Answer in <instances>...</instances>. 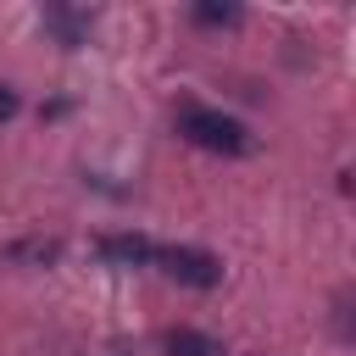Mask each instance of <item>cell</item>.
<instances>
[{"label":"cell","instance_id":"5b68a950","mask_svg":"<svg viewBox=\"0 0 356 356\" xmlns=\"http://www.w3.org/2000/svg\"><path fill=\"white\" fill-rule=\"evenodd\" d=\"M44 28L61 44H83L89 39V11H78V6H44Z\"/></svg>","mask_w":356,"mask_h":356},{"label":"cell","instance_id":"3957f363","mask_svg":"<svg viewBox=\"0 0 356 356\" xmlns=\"http://www.w3.org/2000/svg\"><path fill=\"white\" fill-rule=\"evenodd\" d=\"M100 261H111V267H150L156 261V245L145 239V234H134V228H122V234H100Z\"/></svg>","mask_w":356,"mask_h":356},{"label":"cell","instance_id":"ba28073f","mask_svg":"<svg viewBox=\"0 0 356 356\" xmlns=\"http://www.w3.org/2000/svg\"><path fill=\"white\" fill-rule=\"evenodd\" d=\"M17 111H22V95H17L11 83H0V128H6V122H11Z\"/></svg>","mask_w":356,"mask_h":356},{"label":"cell","instance_id":"6da1fadb","mask_svg":"<svg viewBox=\"0 0 356 356\" xmlns=\"http://www.w3.org/2000/svg\"><path fill=\"white\" fill-rule=\"evenodd\" d=\"M178 134L211 156H250V145H256V134L217 106H178Z\"/></svg>","mask_w":356,"mask_h":356},{"label":"cell","instance_id":"277c9868","mask_svg":"<svg viewBox=\"0 0 356 356\" xmlns=\"http://www.w3.org/2000/svg\"><path fill=\"white\" fill-rule=\"evenodd\" d=\"M0 261H6V267H56V261H61V239H44V234L11 239V245L0 250Z\"/></svg>","mask_w":356,"mask_h":356},{"label":"cell","instance_id":"52a82bcc","mask_svg":"<svg viewBox=\"0 0 356 356\" xmlns=\"http://www.w3.org/2000/svg\"><path fill=\"white\" fill-rule=\"evenodd\" d=\"M189 17H195L200 28H234L245 11H239L234 0H195V6H189Z\"/></svg>","mask_w":356,"mask_h":356},{"label":"cell","instance_id":"8992f818","mask_svg":"<svg viewBox=\"0 0 356 356\" xmlns=\"http://www.w3.org/2000/svg\"><path fill=\"white\" fill-rule=\"evenodd\" d=\"M161 350L167 356H222V345L211 334H200V328H167L161 334Z\"/></svg>","mask_w":356,"mask_h":356},{"label":"cell","instance_id":"7a4b0ae2","mask_svg":"<svg viewBox=\"0 0 356 356\" xmlns=\"http://www.w3.org/2000/svg\"><path fill=\"white\" fill-rule=\"evenodd\" d=\"M156 261L167 267V278H178L189 289H217L222 284V261L200 245H156Z\"/></svg>","mask_w":356,"mask_h":356}]
</instances>
